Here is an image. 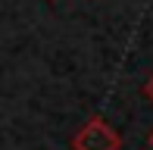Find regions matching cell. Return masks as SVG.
<instances>
[{
    "mask_svg": "<svg viewBox=\"0 0 153 150\" xmlns=\"http://www.w3.org/2000/svg\"><path fill=\"white\" fill-rule=\"evenodd\" d=\"M122 138L106 119L94 116L81 125V131L72 138V150H119Z\"/></svg>",
    "mask_w": 153,
    "mask_h": 150,
    "instance_id": "6da1fadb",
    "label": "cell"
},
{
    "mask_svg": "<svg viewBox=\"0 0 153 150\" xmlns=\"http://www.w3.org/2000/svg\"><path fill=\"white\" fill-rule=\"evenodd\" d=\"M144 97H147L150 103H153V75H150L147 81H144Z\"/></svg>",
    "mask_w": 153,
    "mask_h": 150,
    "instance_id": "7a4b0ae2",
    "label": "cell"
},
{
    "mask_svg": "<svg viewBox=\"0 0 153 150\" xmlns=\"http://www.w3.org/2000/svg\"><path fill=\"white\" fill-rule=\"evenodd\" d=\"M147 144H150V150H153V131H150V134H147Z\"/></svg>",
    "mask_w": 153,
    "mask_h": 150,
    "instance_id": "3957f363",
    "label": "cell"
}]
</instances>
